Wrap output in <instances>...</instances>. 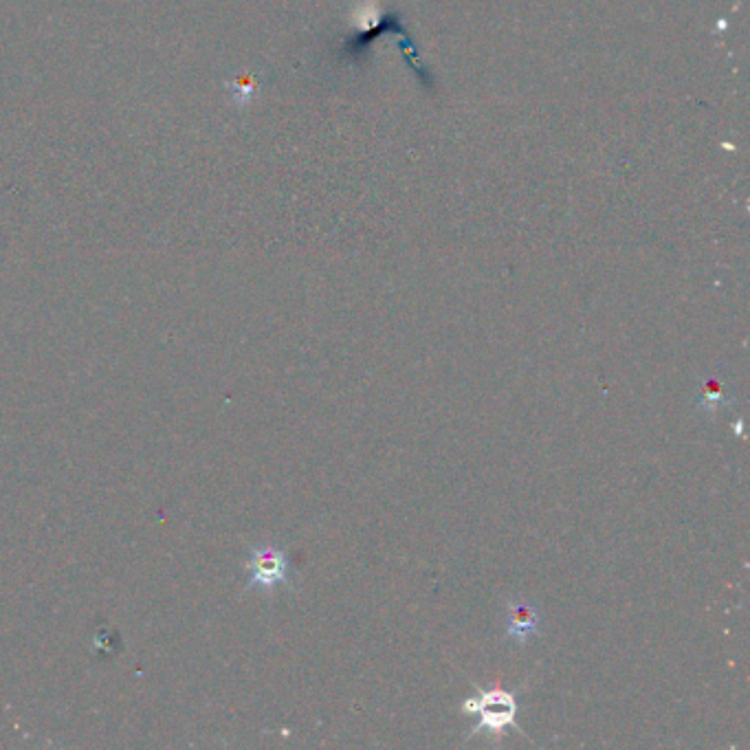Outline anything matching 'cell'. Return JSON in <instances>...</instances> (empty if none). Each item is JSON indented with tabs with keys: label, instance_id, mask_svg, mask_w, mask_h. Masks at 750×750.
<instances>
[{
	"label": "cell",
	"instance_id": "1",
	"mask_svg": "<svg viewBox=\"0 0 750 750\" xmlns=\"http://www.w3.org/2000/svg\"><path fill=\"white\" fill-rule=\"evenodd\" d=\"M460 709L462 713L478 715L476 729L469 733V737L489 731L495 740H500L506 729L520 731V726H517V698L513 691L478 689L476 696L462 702Z\"/></svg>",
	"mask_w": 750,
	"mask_h": 750
},
{
	"label": "cell",
	"instance_id": "2",
	"mask_svg": "<svg viewBox=\"0 0 750 750\" xmlns=\"http://www.w3.org/2000/svg\"><path fill=\"white\" fill-rule=\"evenodd\" d=\"M249 590L273 592L278 586H289L293 579V568L289 555L278 546H256L249 555Z\"/></svg>",
	"mask_w": 750,
	"mask_h": 750
},
{
	"label": "cell",
	"instance_id": "3",
	"mask_svg": "<svg viewBox=\"0 0 750 750\" xmlns=\"http://www.w3.org/2000/svg\"><path fill=\"white\" fill-rule=\"evenodd\" d=\"M539 616L533 603L524 599H513L506 603V636L513 638L515 643H528L535 634H539Z\"/></svg>",
	"mask_w": 750,
	"mask_h": 750
},
{
	"label": "cell",
	"instance_id": "4",
	"mask_svg": "<svg viewBox=\"0 0 750 750\" xmlns=\"http://www.w3.org/2000/svg\"><path fill=\"white\" fill-rule=\"evenodd\" d=\"M729 403V399H726V390H724V383L722 379L718 377H707L702 379L700 383V390H698V405L702 407L704 412H718L722 405Z\"/></svg>",
	"mask_w": 750,
	"mask_h": 750
}]
</instances>
